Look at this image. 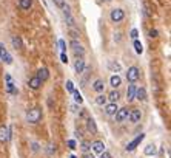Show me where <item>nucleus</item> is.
Masks as SVG:
<instances>
[{
	"label": "nucleus",
	"mask_w": 171,
	"mask_h": 158,
	"mask_svg": "<svg viewBox=\"0 0 171 158\" xmlns=\"http://www.w3.org/2000/svg\"><path fill=\"white\" fill-rule=\"evenodd\" d=\"M133 45H134V50H136V53H137V54H142V53H143V45H142V42H140V40H134V42H133Z\"/></svg>",
	"instance_id": "obj_28"
},
{
	"label": "nucleus",
	"mask_w": 171,
	"mask_h": 158,
	"mask_svg": "<svg viewBox=\"0 0 171 158\" xmlns=\"http://www.w3.org/2000/svg\"><path fill=\"white\" fill-rule=\"evenodd\" d=\"M117 110H119L117 102H106V104H105V113H106V115L114 116V115L117 113Z\"/></svg>",
	"instance_id": "obj_9"
},
{
	"label": "nucleus",
	"mask_w": 171,
	"mask_h": 158,
	"mask_svg": "<svg viewBox=\"0 0 171 158\" xmlns=\"http://www.w3.org/2000/svg\"><path fill=\"white\" fill-rule=\"evenodd\" d=\"M148 36H150V37H157V36H159V31H157V30H153V28H151V30L148 31Z\"/></svg>",
	"instance_id": "obj_35"
},
{
	"label": "nucleus",
	"mask_w": 171,
	"mask_h": 158,
	"mask_svg": "<svg viewBox=\"0 0 171 158\" xmlns=\"http://www.w3.org/2000/svg\"><path fill=\"white\" fill-rule=\"evenodd\" d=\"M11 138V129L8 126H0V143H8Z\"/></svg>",
	"instance_id": "obj_6"
},
{
	"label": "nucleus",
	"mask_w": 171,
	"mask_h": 158,
	"mask_svg": "<svg viewBox=\"0 0 171 158\" xmlns=\"http://www.w3.org/2000/svg\"><path fill=\"white\" fill-rule=\"evenodd\" d=\"M68 147L69 149H76V141L74 140H68Z\"/></svg>",
	"instance_id": "obj_38"
},
{
	"label": "nucleus",
	"mask_w": 171,
	"mask_h": 158,
	"mask_svg": "<svg viewBox=\"0 0 171 158\" xmlns=\"http://www.w3.org/2000/svg\"><path fill=\"white\" fill-rule=\"evenodd\" d=\"M60 57H62V62H65V64H68V56H66L65 53H62V54H60Z\"/></svg>",
	"instance_id": "obj_40"
},
{
	"label": "nucleus",
	"mask_w": 171,
	"mask_h": 158,
	"mask_svg": "<svg viewBox=\"0 0 171 158\" xmlns=\"http://www.w3.org/2000/svg\"><path fill=\"white\" fill-rule=\"evenodd\" d=\"M68 34H69V37H71L72 40H79V37H80V31L76 30V28H71Z\"/></svg>",
	"instance_id": "obj_27"
},
{
	"label": "nucleus",
	"mask_w": 171,
	"mask_h": 158,
	"mask_svg": "<svg viewBox=\"0 0 171 158\" xmlns=\"http://www.w3.org/2000/svg\"><path fill=\"white\" fill-rule=\"evenodd\" d=\"M134 96H136V85L134 84H130L128 85V90H127V99H128V102H133L134 101Z\"/></svg>",
	"instance_id": "obj_16"
},
{
	"label": "nucleus",
	"mask_w": 171,
	"mask_h": 158,
	"mask_svg": "<svg viewBox=\"0 0 171 158\" xmlns=\"http://www.w3.org/2000/svg\"><path fill=\"white\" fill-rule=\"evenodd\" d=\"M36 78H37L40 82H45V81H48V79H50V70H48L46 67H42V68H39V70H37V75H36Z\"/></svg>",
	"instance_id": "obj_8"
},
{
	"label": "nucleus",
	"mask_w": 171,
	"mask_h": 158,
	"mask_svg": "<svg viewBox=\"0 0 171 158\" xmlns=\"http://www.w3.org/2000/svg\"><path fill=\"white\" fill-rule=\"evenodd\" d=\"M100 158H113V156H111V153H110V152H106V150H105V152H102V153H100Z\"/></svg>",
	"instance_id": "obj_39"
},
{
	"label": "nucleus",
	"mask_w": 171,
	"mask_h": 158,
	"mask_svg": "<svg viewBox=\"0 0 171 158\" xmlns=\"http://www.w3.org/2000/svg\"><path fill=\"white\" fill-rule=\"evenodd\" d=\"M42 119V108L39 107H33L26 112V121L30 124H37Z\"/></svg>",
	"instance_id": "obj_1"
},
{
	"label": "nucleus",
	"mask_w": 171,
	"mask_h": 158,
	"mask_svg": "<svg viewBox=\"0 0 171 158\" xmlns=\"http://www.w3.org/2000/svg\"><path fill=\"white\" fill-rule=\"evenodd\" d=\"M108 68H110L111 72H116V73H117V72H120V70H122V65H120L119 62L113 61V62H110V64H108Z\"/></svg>",
	"instance_id": "obj_24"
},
{
	"label": "nucleus",
	"mask_w": 171,
	"mask_h": 158,
	"mask_svg": "<svg viewBox=\"0 0 171 158\" xmlns=\"http://www.w3.org/2000/svg\"><path fill=\"white\" fill-rule=\"evenodd\" d=\"M106 101H108L106 95H103V93H97V96H96V104H97V105H105Z\"/></svg>",
	"instance_id": "obj_22"
},
{
	"label": "nucleus",
	"mask_w": 171,
	"mask_h": 158,
	"mask_svg": "<svg viewBox=\"0 0 171 158\" xmlns=\"http://www.w3.org/2000/svg\"><path fill=\"white\" fill-rule=\"evenodd\" d=\"M156 152H157V147L154 144H148V146H145V149H143L145 155H156Z\"/></svg>",
	"instance_id": "obj_23"
},
{
	"label": "nucleus",
	"mask_w": 171,
	"mask_h": 158,
	"mask_svg": "<svg viewBox=\"0 0 171 158\" xmlns=\"http://www.w3.org/2000/svg\"><path fill=\"white\" fill-rule=\"evenodd\" d=\"M134 99H139V101H145L146 99V88L145 87L136 88V96H134Z\"/></svg>",
	"instance_id": "obj_18"
},
{
	"label": "nucleus",
	"mask_w": 171,
	"mask_h": 158,
	"mask_svg": "<svg viewBox=\"0 0 171 158\" xmlns=\"http://www.w3.org/2000/svg\"><path fill=\"white\" fill-rule=\"evenodd\" d=\"M19 6L23 11H30L33 6V0H19Z\"/></svg>",
	"instance_id": "obj_20"
},
{
	"label": "nucleus",
	"mask_w": 171,
	"mask_h": 158,
	"mask_svg": "<svg viewBox=\"0 0 171 158\" xmlns=\"http://www.w3.org/2000/svg\"><path fill=\"white\" fill-rule=\"evenodd\" d=\"M114 116H116V121H117V123H124V121H127L128 116H130V110H128L127 107H122V108L117 110V113H116Z\"/></svg>",
	"instance_id": "obj_5"
},
{
	"label": "nucleus",
	"mask_w": 171,
	"mask_h": 158,
	"mask_svg": "<svg viewBox=\"0 0 171 158\" xmlns=\"http://www.w3.org/2000/svg\"><path fill=\"white\" fill-rule=\"evenodd\" d=\"M139 76H140V70L137 68V67H130V68H128V72H127V81L128 82H136L137 79H139Z\"/></svg>",
	"instance_id": "obj_4"
},
{
	"label": "nucleus",
	"mask_w": 171,
	"mask_h": 158,
	"mask_svg": "<svg viewBox=\"0 0 171 158\" xmlns=\"http://www.w3.org/2000/svg\"><path fill=\"white\" fill-rule=\"evenodd\" d=\"M59 47L62 48V53H65V50H66V43H65L63 39H59Z\"/></svg>",
	"instance_id": "obj_33"
},
{
	"label": "nucleus",
	"mask_w": 171,
	"mask_h": 158,
	"mask_svg": "<svg viewBox=\"0 0 171 158\" xmlns=\"http://www.w3.org/2000/svg\"><path fill=\"white\" fill-rule=\"evenodd\" d=\"M71 158H76V156H74V155H72V156H71Z\"/></svg>",
	"instance_id": "obj_43"
},
{
	"label": "nucleus",
	"mask_w": 171,
	"mask_h": 158,
	"mask_svg": "<svg viewBox=\"0 0 171 158\" xmlns=\"http://www.w3.org/2000/svg\"><path fill=\"white\" fill-rule=\"evenodd\" d=\"M69 47H71L72 53H74L76 59L85 56V48H83V45H82L79 40H71V42H69Z\"/></svg>",
	"instance_id": "obj_2"
},
{
	"label": "nucleus",
	"mask_w": 171,
	"mask_h": 158,
	"mask_svg": "<svg viewBox=\"0 0 171 158\" xmlns=\"http://www.w3.org/2000/svg\"><path fill=\"white\" fill-rule=\"evenodd\" d=\"M54 152H56V144H50V146H48V153L53 155Z\"/></svg>",
	"instance_id": "obj_36"
},
{
	"label": "nucleus",
	"mask_w": 171,
	"mask_h": 158,
	"mask_svg": "<svg viewBox=\"0 0 171 158\" xmlns=\"http://www.w3.org/2000/svg\"><path fill=\"white\" fill-rule=\"evenodd\" d=\"M72 95H74V101H76L77 104H82V102H83V98H82V95L79 93V90H74V92H72Z\"/></svg>",
	"instance_id": "obj_30"
},
{
	"label": "nucleus",
	"mask_w": 171,
	"mask_h": 158,
	"mask_svg": "<svg viewBox=\"0 0 171 158\" xmlns=\"http://www.w3.org/2000/svg\"><path fill=\"white\" fill-rule=\"evenodd\" d=\"M102 2H105V3H108V2H111V0H102Z\"/></svg>",
	"instance_id": "obj_42"
},
{
	"label": "nucleus",
	"mask_w": 171,
	"mask_h": 158,
	"mask_svg": "<svg viewBox=\"0 0 171 158\" xmlns=\"http://www.w3.org/2000/svg\"><path fill=\"white\" fill-rule=\"evenodd\" d=\"M106 98H108L111 102H117V101H119V98H120V93L117 92V90H113V92H111Z\"/></svg>",
	"instance_id": "obj_26"
},
{
	"label": "nucleus",
	"mask_w": 171,
	"mask_h": 158,
	"mask_svg": "<svg viewBox=\"0 0 171 158\" xmlns=\"http://www.w3.org/2000/svg\"><path fill=\"white\" fill-rule=\"evenodd\" d=\"M65 87H66V90H68L69 93H72V92H74V82H72L71 79H68V81H66Z\"/></svg>",
	"instance_id": "obj_31"
},
{
	"label": "nucleus",
	"mask_w": 171,
	"mask_h": 158,
	"mask_svg": "<svg viewBox=\"0 0 171 158\" xmlns=\"http://www.w3.org/2000/svg\"><path fill=\"white\" fill-rule=\"evenodd\" d=\"M11 43L16 50H22L23 48V42H22V37L20 36H12L11 37Z\"/></svg>",
	"instance_id": "obj_17"
},
{
	"label": "nucleus",
	"mask_w": 171,
	"mask_h": 158,
	"mask_svg": "<svg viewBox=\"0 0 171 158\" xmlns=\"http://www.w3.org/2000/svg\"><path fill=\"white\" fill-rule=\"evenodd\" d=\"M28 87H30L31 90H39V88L42 87V82H40L36 76H33V78L28 79Z\"/></svg>",
	"instance_id": "obj_15"
},
{
	"label": "nucleus",
	"mask_w": 171,
	"mask_h": 158,
	"mask_svg": "<svg viewBox=\"0 0 171 158\" xmlns=\"http://www.w3.org/2000/svg\"><path fill=\"white\" fill-rule=\"evenodd\" d=\"M128 118H130L131 123L136 124V123H139V121L142 119V112H140L139 108H133V110L130 112V116H128Z\"/></svg>",
	"instance_id": "obj_12"
},
{
	"label": "nucleus",
	"mask_w": 171,
	"mask_h": 158,
	"mask_svg": "<svg viewBox=\"0 0 171 158\" xmlns=\"http://www.w3.org/2000/svg\"><path fill=\"white\" fill-rule=\"evenodd\" d=\"M62 11H63V16H69V14H71V8H69L68 5H65V6L62 8Z\"/></svg>",
	"instance_id": "obj_34"
},
{
	"label": "nucleus",
	"mask_w": 171,
	"mask_h": 158,
	"mask_svg": "<svg viewBox=\"0 0 171 158\" xmlns=\"http://www.w3.org/2000/svg\"><path fill=\"white\" fill-rule=\"evenodd\" d=\"M103 88H105V82L103 79H96L94 84H92V90L97 93H103Z\"/></svg>",
	"instance_id": "obj_14"
},
{
	"label": "nucleus",
	"mask_w": 171,
	"mask_h": 158,
	"mask_svg": "<svg viewBox=\"0 0 171 158\" xmlns=\"http://www.w3.org/2000/svg\"><path fill=\"white\" fill-rule=\"evenodd\" d=\"M110 19H111V22H114V24H119V22H122L125 19V11L122 8H114L110 13Z\"/></svg>",
	"instance_id": "obj_3"
},
{
	"label": "nucleus",
	"mask_w": 171,
	"mask_h": 158,
	"mask_svg": "<svg viewBox=\"0 0 171 158\" xmlns=\"http://www.w3.org/2000/svg\"><path fill=\"white\" fill-rule=\"evenodd\" d=\"M86 129H88L92 135L97 133V126H96V121H94L92 118H88V119H86Z\"/></svg>",
	"instance_id": "obj_21"
},
{
	"label": "nucleus",
	"mask_w": 171,
	"mask_h": 158,
	"mask_svg": "<svg viewBox=\"0 0 171 158\" xmlns=\"http://www.w3.org/2000/svg\"><path fill=\"white\" fill-rule=\"evenodd\" d=\"M130 36H131V37L134 39V40H137V36H139V31H137L136 28H133V30H131V34H130Z\"/></svg>",
	"instance_id": "obj_37"
},
{
	"label": "nucleus",
	"mask_w": 171,
	"mask_h": 158,
	"mask_svg": "<svg viewBox=\"0 0 171 158\" xmlns=\"http://www.w3.org/2000/svg\"><path fill=\"white\" fill-rule=\"evenodd\" d=\"M82 158H94V155L91 153V152H88V153H83V156Z\"/></svg>",
	"instance_id": "obj_41"
},
{
	"label": "nucleus",
	"mask_w": 171,
	"mask_h": 158,
	"mask_svg": "<svg viewBox=\"0 0 171 158\" xmlns=\"http://www.w3.org/2000/svg\"><path fill=\"white\" fill-rule=\"evenodd\" d=\"M91 149H92V152L94 153H102V152H105V143L103 141H100V140H97V141H94L92 144H91Z\"/></svg>",
	"instance_id": "obj_11"
},
{
	"label": "nucleus",
	"mask_w": 171,
	"mask_h": 158,
	"mask_svg": "<svg viewBox=\"0 0 171 158\" xmlns=\"http://www.w3.org/2000/svg\"><path fill=\"white\" fill-rule=\"evenodd\" d=\"M0 59L5 61L8 65H9V64H12V56L8 53V50L5 48V45H3L2 42H0Z\"/></svg>",
	"instance_id": "obj_7"
},
{
	"label": "nucleus",
	"mask_w": 171,
	"mask_h": 158,
	"mask_svg": "<svg viewBox=\"0 0 171 158\" xmlns=\"http://www.w3.org/2000/svg\"><path fill=\"white\" fill-rule=\"evenodd\" d=\"M80 149H82L83 153H88V152L91 150V144H89L88 141H82V143H80Z\"/></svg>",
	"instance_id": "obj_29"
},
{
	"label": "nucleus",
	"mask_w": 171,
	"mask_h": 158,
	"mask_svg": "<svg viewBox=\"0 0 171 158\" xmlns=\"http://www.w3.org/2000/svg\"><path fill=\"white\" fill-rule=\"evenodd\" d=\"M53 2H54V5L56 6H59V8H63L66 3H65V0H53Z\"/></svg>",
	"instance_id": "obj_32"
},
{
	"label": "nucleus",
	"mask_w": 171,
	"mask_h": 158,
	"mask_svg": "<svg viewBox=\"0 0 171 158\" xmlns=\"http://www.w3.org/2000/svg\"><path fill=\"white\" fill-rule=\"evenodd\" d=\"M83 70H85V59H83V57H77V59L74 61V72H76L77 75H82Z\"/></svg>",
	"instance_id": "obj_10"
},
{
	"label": "nucleus",
	"mask_w": 171,
	"mask_h": 158,
	"mask_svg": "<svg viewBox=\"0 0 171 158\" xmlns=\"http://www.w3.org/2000/svg\"><path fill=\"white\" fill-rule=\"evenodd\" d=\"M143 138H145V135H143V133H140L139 137H136V138H134V140H133L128 146H127V150H130V152H131V150H134V149H136V147L142 143V140H143Z\"/></svg>",
	"instance_id": "obj_13"
},
{
	"label": "nucleus",
	"mask_w": 171,
	"mask_h": 158,
	"mask_svg": "<svg viewBox=\"0 0 171 158\" xmlns=\"http://www.w3.org/2000/svg\"><path fill=\"white\" fill-rule=\"evenodd\" d=\"M65 22H66V25L69 27V30L71 28H76V20H74V17H72L71 14L69 16H65Z\"/></svg>",
	"instance_id": "obj_25"
},
{
	"label": "nucleus",
	"mask_w": 171,
	"mask_h": 158,
	"mask_svg": "<svg viewBox=\"0 0 171 158\" xmlns=\"http://www.w3.org/2000/svg\"><path fill=\"white\" fill-rule=\"evenodd\" d=\"M120 84H122V79H120L119 75H113V76L110 78V85L113 87V90H116Z\"/></svg>",
	"instance_id": "obj_19"
}]
</instances>
